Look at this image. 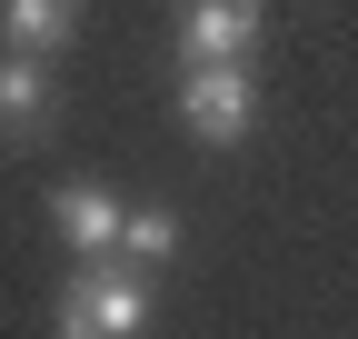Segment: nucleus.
Instances as JSON below:
<instances>
[{
  "label": "nucleus",
  "instance_id": "f03ea898",
  "mask_svg": "<svg viewBox=\"0 0 358 339\" xmlns=\"http://www.w3.org/2000/svg\"><path fill=\"white\" fill-rule=\"evenodd\" d=\"M249 120H259V90H249L239 60H199V70H179V130H189L199 150H239Z\"/></svg>",
  "mask_w": 358,
  "mask_h": 339
},
{
  "label": "nucleus",
  "instance_id": "0eeeda50",
  "mask_svg": "<svg viewBox=\"0 0 358 339\" xmlns=\"http://www.w3.org/2000/svg\"><path fill=\"white\" fill-rule=\"evenodd\" d=\"M120 260H140V270L179 260V220H169V209H129V230H120Z\"/></svg>",
  "mask_w": 358,
  "mask_h": 339
},
{
  "label": "nucleus",
  "instance_id": "20e7f679",
  "mask_svg": "<svg viewBox=\"0 0 358 339\" xmlns=\"http://www.w3.org/2000/svg\"><path fill=\"white\" fill-rule=\"evenodd\" d=\"M50 220H60V240L80 249V260H120V230H129V209H120L100 180H70V190L50 200Z\"/></svg>",
  "mask_w": 358,
  "mask_h": 339
},
{
  "label": "nucleus",
  "instance_id": "423d86ee",
  "mask_svg": "<svg viewBox=\"0 0 358 339\" xmlns=\"http://www.w3.org/2000/svg\"><path fill=\"white\" fill-rule=\"evenodd\" d=\"M0 40L30 50V60H50V50L80 40V0H0Z\"/></svg>",
  "mask_w": 358,
  "mask_h": 339
},
{
  "label": "nucleus",
  "instance_id": "7ed1b4c3",
  "mask_svg": "<svg viewBox=\"0 0 358 339\" xmlns=\"http://www.w3.org/2000/svg\"><path fill=\"white\" fill-rule=\"evenodd\" d=\"M249 40H259V0H189V20H179V70L239 60Z\"/></svg>",
  "mask_w": 358,
  "mask_h": 339
},
{
  "label": "nucleus",
  "instance_id": "f257e3e1",
  "mask_svg": "<svg viewBox=\"0 0 358 339\" xmlns=\"http://www.w3.org/2000/svg\"><path fill=\"white\" fill-rule=\"evenodd\" d=\"M159 300H150V270L129 260H80L60 289V339H150Z\"/></svg>",
  "mask_w": 358,
  "mask_h": 339
},
{
  "label": "nucleus",
  "instance_id": "39448f33",
  "mask_svg": "<svg viewBox=\"0 0 358 339\" xmlns=\"http://www.w3.org/2000/svg\"><path fill=\"white\" fill-rule=\"evenodd\" d=\"M50 60H30V50H10V60H0V140H40V120H50Z\"/></svg>",
  "mask_w": 358,
  "mask_h": 339
}]
</instances>
